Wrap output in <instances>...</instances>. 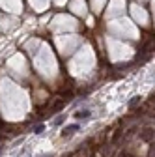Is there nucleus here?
I'll use <instances>...</instances> for the list:
<instances>
[{
    "instance_id": "nucleus-1",
    "label": "nucleus",
    "mask_w": 155,
    "mask_h": 157,
    "mask_svg": "<svg viewBox=\"0 0 155 157\" xmlns=\"http://www.w3.org/2000/svg\"><path fill=\"white\" fill-rule=\"evenodd\" d=\"M75 131H79V124H71V125L64 127V131H62V136H71Z\"/></svg>"
},
{
    "instance_id": "nucleus-2",
    "label": "nucleus",
    "mask_w": 155,
    "mask_h": 157,
    "mask_svg": "<svg viewBox=\"0 0 155 157\" xmlns=\"http://www.w3.org/2000/svg\"><path fill=\"white\" fill-rule=\"evenodd\" d=\"M90 116V110H79L75 114V118H79V120H84V118H88Z\"/></svg>"
},
{
    "instance_id": "nucleus-3",
    "label": "nucleus",
    "mask_w": 155,
    "mask_h": 157,
    "mask_svg": "<svg viewBox=\"0 0 155 157\" xmlns=\"http://www.w3.org/2000/svg\"><path fill=\"white\" fill-rule=\"evenodd\" d=\"M43 129H45V127H43V125H37V127H34V133H41V131H43Z\"/></svg>"
},
{
    "instance_id": "nucleus-4",
    "label": "nucleus",
    "mask_w": 155,
    "mask_h": 157,
    "mask_svg": "<svg viewBox=\"0 0 155 157\" xmlns=\"http://www.w3.org/2000/svg\"><path fill=\"white\" fill-rule=\"evenodd\" d=\"M62 122H64V116H58V118H56V122H54V124H56V125H60Z\"/></svg>"
}]
</instances>
